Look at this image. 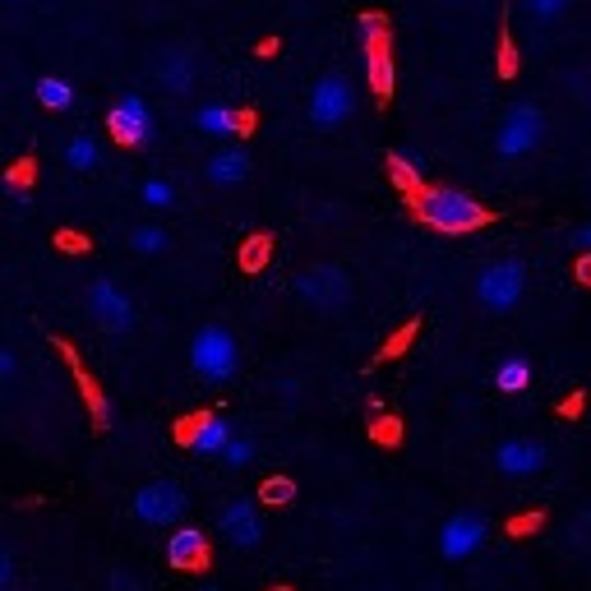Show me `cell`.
Wrapping results in <instances>:
<instances>
[{
  "label": "cell",
  "mask_w": 591,
  "mask_h": 591,
  "mask_svg": "<svg viewBox=\"0 0 591 591\" xmlns=\"http://www.w3.org/2000/svg\"><path fill=\"white\" fill-rule=\"evenodd\" d=\"M250 171H254V157L245 153V148H218L208 157V167H204V176L213 185H222V190H236V185H245L250 181Z\"/></svg>",
  "instance_id": "9a60e30c"
},
{
  "label": "cell",
  "mask_w": 591,
  "mask_h": 591,
  "mask_svg": "<svg viewBox=\"0 0 591 591\" xmlns=\"http://www.w3.org/2000/svg\"><path fill=\"white\" fill-rule=\"evenodd\" d=\"M541 140H545V116H541V107L518 102V107L499 121V130H495V153L514 162V157H531V153H536Z\"/></svg>",
  "instance_id": "5b68a950"
},
{
  "label": "cell",
  "mask_w": 591,
  "mask_h": 591,
  "mask_svg": "<svg viewBox=\"0 0 591 591\" xmlns=\"http://www.w3.org/2000/svg\"><path fill=\"white\" fill-rule=\"evenodd\" d=\"M190 370L204 384L236 379V370H241V342H236V333L227 324H204L190 342Z\"/></svg>",
  "instance_id": "7a4b0ae2"
},
{
  "label": "cell",
  "mask_w": 591,
  "mask_h": 591,
  "mask_svg": "<svg viewBox=\"0 0 591 591\" xmlns=\"http://www.w3.org/2000/svg\"><path fill=\"white\" fill-rule=\"evenodd\" d=\"M365 74H370L374 97H388L393 93V56H388V43H370L365 47Z\"/></svg>",
  "instance_id": "d6986e66"
},
{
  "label": "cell",
  "mask_w": 591,
  "mask_h": 591,
  "mask_svg": "<svg viewBox=\"0 0 591 591\" xmlns=\"http://www.w3.org/2000/svg\"><path fill=\"white\" fill-rule=\"evenodd\" d=\"M296 296L310 301L314 310H342L351 301V278L338 264H314L296 278Z\"/></svg>",
  "instance_id": "9c48e42d"
},
{
  "label": "cell",
  "mask_w": 591,
  "mask_h": 591,
  "mask_svg": "<svg viewBox=\"0 0 591 591\" xmlns=\"http://www.w3.org/2000/svg\"><path fill=\"white\" fill-rule=\"evenodd\" d=\"M10 578H14V555L0 545V591H10Z\"/></svg>",
  "instance_id": "f1b7e54d"
},
{
  "label": "cell",
  "mask_w": 591,
  "mask_h": 591,
  "mask_svg": "<svg viewBox=\"0 0 591 591\" xmlns=\"http://www.w3.org/2000/svg\"><path fill=\"white\" fill-rule=\"evenodd\" d=\"M88 314L97 319V328L116 333V338H121V333H130L134 319H140V314H134V301L125 296V287L111 282V278H97V282L88 287Z\"/></svg>",
  "instance_id": "52a82bcc"
},
{
  "label": "cell",
  "mask_w": 591,
  "mask_h": 591,
  "mask_svg": "<svg viewBox=\"0 0 591 591\" xmlns=\"http://www.w3.org/2000/svg\"><path fill=\"white\" fill-rule=\"evenodd\" d=\"M407 200L430 231H444V236H462V231H477L490 222V208H481L471 194L453 190V185H421Z\"/></svg>",
  "instance_id": "6da1fadb"
},
{
  "label": "cell",
  "mask_w": 591,
  "mask_h": 591,
  "mask_svg": "<svg viewBox=\"0 0 591 591\" xmlns=\"http://www.w3.org/2000/svg\"><path fill=\"white\" fill-rule=\"evenodd\" d=\"M351 111H357V84L342 74V70H328L314 79L310 88V121L319 130H338L351 121Z\"/></svg>",
  "instance_id": "3957f363"
},
{
  "label": "cell",
  "mask_w": 591,
  "mask_h": 591,
  "mask_svg": "<svg viewBox=\"0 0 591 591\" xmlns=\"http://www.w3.org/2000/svg\"><path fill=\"white\" fill-rule=\"evenodd\" d=\"M477 301L481 310L490 314H508L518 301H522V291H527V268L522 260H495L490 268H481V278H477Z\"/></svg>",
  "instance_id": "277c9868"
},
{
  "label": "cell",
  "mask_w": 591,
  "mask_h": 591,
  "mask_svg": "<svg viewBox=\"0 0 591 591\" xmlns=\"http://www.w3.org/2000/svg\"><path fill=\"white\" fill-rule=\"evenodd\" d=\"M574 245L591 260V227H578V231H574Z\"/></svg>",
  "instance_id": "4dcf8cb0"
},
{
  "label": "cell",
  "mask_w": 591,
  "mask_h": 591,
  "mask_svg": "<svg viewBox=\"0 0 591 591\" xmlns=\"http://www.w3.org/2000/svg\"><path fill=\"white\" fill-rule=\"evenodd\" d=\"M167 564L171 568H200L208 564V536L200 527H176L167 536Z\"/></svg>",
  "instance_id": "e0dca14e"
},
{
  "label": "cell",
  "mask_w": 591,
  "mask_h": 591,
  "mask_svg": "<svg viewBox=\"0 0 591 591\" xmlns=\"http://www.w3.org/2000/svg\"><path fill=\"white\" fill-rule=\"evenodd\" d=\"M485 536H490V518L481 514V508H462V514H453L439 527V555L453 559V564H462L485 545Z\"/></svg>",
  "instance_id": "ba28073f"
},
{
  "label": "cell",
  "mask_w": 591,
  "mask_h": 591,
  "mask_svg": "<svg viewBox=\"0 0 591 591\" xmlns=\"http://www.w3.org/2000/svg\"><path fill=\"white\" fill-rule=\"evenodd\" d=\"M140 200L148 208H176V185L167 176H148V181H140Z\"/></svg>",
  "instance_id": "cb8c5ba5"
},
{
  "label": "cell",
  "mask_w": 591,
  "mask_h": 591,
  "mask_svg": "<svg viewBox=\"0 0 591 591\" xmlns=\"http://www.w3.org/2000/svg\"><path fill=\"white\" fill-rule=\"evenodd\" d=\"M200 591H222V587H200Z\"/></svg>",
  "instance_id": "1f68e13d"
},
{
  "label": "cell",
  "mask_w": 591,
  "mask_h": 591,
  "mask_svg": "<svg viewBox=\"0 0 591 591\" xmlns=\"http://www.w3.org/2000/svg\"><path fill=\"white\" fill-rule=\"evenodd\" d=\"M296 499V481L291 477H268L264 485H260V504H268V508H282V504H291Z\"/></svg>",
  "instance_id": "d4e9b609"
},
{
  "label": "cell",
  "mask_w": 591,
  "mask_h": 591,
  "mask_svg": "<svg viewBox=\"0 0 591 591\" xmlns=\"http://www.w3.org/2000/svg\"><path fill=\"white\" fill-rule=\"evenodd\" d=\"M448 5H458V0H448Z\"/></svg>",
  "instance_id": "d6a6232c"
},
{
  "label": "cell",
  "mask_w": 591,
  "mask_h": 591,
  "mask_svg": "<svg viewBox=\"0 0 591 591\" xmlns=\"http://www.w3.org/2000/svg\"><path fill=\"white\" fill-rule=\"evenodd\" d=\"M37 102H43L47 111H65V107H74V88L65 84V79L47 74V79H37Z\"/></svg>",
  "instance_id": "7402d4cb"
},
{
  "label": "cell",
  "mask_w": 591,
  "mask_h": 591,
  "mask_svg": "<svg viewBox=\"0 0 591 591\" xmlns=\"http://www.w3.org/2000/svg\"><path fill=\"white\" fill-rule=\"evenodd\" d=\"M153 74H157V84H162L167 93H190L194 79H200V61H194L190 51L171 47V51H162V56L153 61Z\"/></svg>",
  "instance_id": "5bb4252c"
},
{
  "label": "cell",
  "mask_w": 591,
  "mask_h": 591,
  "mask_svg": "<svg viewBox=\"0 0 591 591\" xmlns=\"http://www.w3.org/2000/svg\"><path fill=\"white\" fill-rule=\"evenodd\" d=\"M357 24H361V43H365V47H370V43H388V24H384L379 10H365Z\"/></svg>",
  "instance_id": "4316f807"
},
{
  "label": "cell",
  "mask_w": 591,
  "mask_h": 591,
  "mask_svg": "<svg viewBox=\"0 0 591 591\" xmlns=\"http://www.w3.org/2000/svg\"><path fill=\"white\" fill-rule=\"evenodd\" d=\"M14 374H19V357L10 347H0V379H14Z\"/></svg>",
  "instance_id": "f546056e"
},
{
  "label": "cell",
  "mask_w": 591,
  "mask_h": 591,
  "mask_svg": "<svg viewBox=\"0 0 591 591\" xmlns=\"http://www.w3.org/2000/svg\"><path fill=\"white\" fill-rule=\"evenodd\" d=\"M185 514H190V495L176 481H148L134 495V518L144 527H176Z\"/></svg>",
  "instance_id": "8992f818"
},
{
  "label": "cell",
  "mask_w": 591,
  "mask_h": 591,
  "mask_svg": "<svg viewBox=\"0 0 591 591\" xmlns=\"http://www.w3.org/2000/svg\"><path fill=\"white\" fill-rule=\"evenodd\" d=\"M254 453H260V444H254L250 435H231V444L222 448V462H227L231 471H241V467L254 462Z\"/></svg>",
  "instance_id": "484cf974"
},
{
  "label": "cell",
  "mask_w": 591,
  "mask_h": 591,
  "mask_svg": "<svg viewBox=\"0 0 591 591\" xmlns=\"http://www.w3.org/2000/svg\"><path fill=\"white\" fill-rule=\"evenodd\" d=\"M218 527H222V536L236 545V550H254L264 541V518H260V499H231L227 508H222V518H218Z\"/></svg>",
  "instance_id": "4fadbf2b"
},
{
  "label": "cell",
  "mask_w": 591,
  "mask_h": 591,
  "mask_svg": "<svg viewBox=\"0 0 591 591\" xmlns=\"http://www.w3.org/2000/svg\"><path fill=\"white\" fill-rule=\"evenodd\" d=\"M550 462V453L541 439H504L495 448V467H499V477L508 481H527V477H536V471H545Z\"/></svg>",
  "instance_id": "7c38bea8"
},
{
  "label": "cell",
  "mask_w": 591,
  "mask_h": 591,
  "mask_svg": "<svg viewBox=\"0 0 591 591\" xmlns=\"http://www.w3.org/2000/svg\"><path fill=\"white\" fill-rule=\"evenodd\" d=\"M167 245H171V236L157 222H140L130 231V250L140 254V260H157V254H167Z\"/></svg>",
  "instance_id": "ffe728a7"
},
{
  "label": "cell",
  "mask_w": 591,
  "mask_h": 591,
  "mask_svg": "<svg viewBox=\"0 0 591 591\" xmlns=\"http://www.w3.org/2000/svg\"><path fill=\"white\" fill-rule=\"evenodd\" d=\"M97 162H102V148H97L93 134H74V140H65V167H74V171H93Z\"/></svg>",
  "instance_id": "44dd1931"
},
{
  "label": "cell",
  "mask_w": 591,
  "mask_h": 591,
  "mask_svg": "<svg viewBox=\"0 0 591 591\" xmlns=\"http://www.w3.org/2000/svg\"><path fill=\"white\" fill-rule=\"evenodd\" d=\"M388 176H393V185H398L402 194H417L425 185V157L411 153V148L388 153Z\"/></svg>",
  "instance_id": "ac0fdd59"
},
{
  "label": "cell",
  "mask_w": 591,
  "mask_h": 591,
  "mask_svg": "<svg viewBox=\"0 0 591 591\" xmlns=\"http://www.w3.org/2000/svg\"><path fill=\"white\" fill-rule=\"evenodd\" d=\"M181 435V444L190 448V453H200V458H222V448L231 444V421L227 417H218V411H194V417L176 430Z\"/></svg>",
  "instance_id": "8fae6325"
},
{
  "label": "cell",
  "mask_w": 591,
  "mask_h": 591,
  "mask_svg": "<svg viewBox=\"0 0 591 591\" xmlns=\"http://www.w3.org/2000/svg\"><path fill=\"white\" fill-rule=\"evenodd\" d=\"M107 130H111V140L121 144V148H144L153 140V111L144 97H121L111 111H107Z\"/></svg>",
  "instance_id": "30bf717a"
},
{
  "label": "cell",
  "mask_w": 591,
  "mask_h": 591,
  "mask_svg": "<svg viewBox=\"0 0 591 591\" xmlns=\"http://www.w3.org/2000/svg\"><path fill=\"white\" fill-rule=\"evenodd\" d=\"M522 10L531 19H541V24H550V19H559L568 10V0H522Z\"/></svg>",
  "instance_id": "83f0119b"
},
{
  "label": "cell",
  "mask_w": 591,
  "mask_h": 591,
  "mask_svg": "<svg viewBox=\"0 0 591 591\" xmlns=\"http://www.w3.org/2000/svg\"><path fill=\"white\" fill-rule=\"evenodd\" d=\"M254 116L241 111V107H222V102H204L200 111H194V125H200L204 134H213V140H231V134H245Z\"/></svg>",
  "instance_id": "2e32d148"
},
{
  "label": "cell",
  "mask_w": 591,
  "mask_h": 591,
  "mask_svg": "<svg viewBox=\"0 0 591 591\" xmlns=\"http://www.w3.org/2000/svg\"><path fill=\"white\" fill-rule=\"evenodd\" d=\"M527 384H531V365H527L522 357L504 361V365L495 370V388H499V393H522Z\"/></svg>",
  "instance_id": "603a6c76"
}]
</instances>
